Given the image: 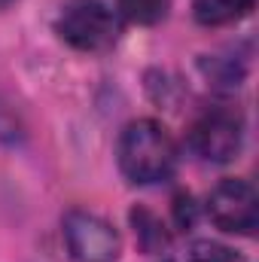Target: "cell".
Instances as JSON below:
<instances>
[{
	"mask_svg": "<svg viewBox=\"0 0 259 262\" xmlns=\"http://www.w3.org/2000/svg\"><path fill=\"white\" fill-rule=\"evenodd\" d=\"M131 223H134V232H137V241L146 253H156V250H165L168 247V235H165V226L143 207L131 210Z\"/></svg>",
	"mask_w": 259,
	"mask_h": 262,
	"instance_id": "cell-7",
	"label": "cell"
},
{
	"mask_svg": "<svg viewBox=\"0 0 259 262\" xmlns=\"http://www.w3.org/2000/svg\"><path fill=\"white\" fill-rule=\"evenodd\" d=\"M67 250L79 262H116L119 256V232L89 210H70L64 216Z\"/></svg>",
	"mask_w": 259,
	"mask_h": 262,
	"instance_id": "cell-4",
	"label": "cell"
},
{
	"mask_svg": "<svg viewBox=\"0 0 259 262\" xmlns=\"http://www.w3.org/2000/svg\"><path fill=\"white\" fill-rule=\"evenodd\" d=\"M15 0H0V9H6V6H12Z\"/></svg>",
	"mask_w": 259,
	"mask_h": 262,
	"instance_id": "cell-11",
	"label": "cell"
},
{
	"mask_svg": "<svg viewBox=\"0 0 259 262\" xmlns=\"http://www.w3.org/2000/svg\"><path fill=\"white\" fill-rule=\"evenodd\" d=\"M207 216L229 235H253L259 226V195L247 180H223L207 198Z\"/></svg>",
	"mask_w": 259,
	"mask_h": 262,
	"instance_id": "cell-3",
	"label": "cell"
},
{
	"mask_svg": "<svg viewBox=\"0 0 259 262\" xmlns=\"http://www.w3.org/2000/svg\"><path fill=\"white\" fill-rule=\"evenodd\" d=\"M250 9H253V0H195V6H192L195 21L207 25V28L238 21Z\"/></svg>",
	"mask_w": 259,
	"mask_h": 262,
	"instance_id": "cell-6",
	"label": "cell"
},
{
	"mask_svg": "<svg viewBox=\"0 0 259 262\" xmlns=\"http://www.w3.org/2000/svg\"><path fill=\"white\" fill-rule=\"evenodd\" d=\"M58 34L79 52H101L113 46L119 25L107 3L101 0H70L58 15Z\"/></svg>",
	"mask_w": 259,
	"mask_h": 262,
	"instance_id": "cell-2",
	"label": "cell"
},
{
	"mask_svg": "<svg viewBox=\"0 0 259 262\" xmlns=\"http://www.w3.org/2000/svg\"><path fill=\"white\" fill-rule=\"evenodd\" d=\"M119 168L131 183H162L177 168V143L165 125L137 119L119 137Z\"/></svg>",
	"mask_w": 259,
	"mask_h": 262,
	"instance_id": "cell-1",
	"label": "cell"
},
{
	"mask_svg": "<svg viewBox=\"0 0 259 262\" xmlns=\"http://www.w3.org/2000/svg\"><path fill=\"white\" fill-rule=\"evenodd\" d=\"M192 149L207 162H232L241 152L244 125L232 110H210L192 125Z\"/></svg>",
	"mask_w": 259,
	"mask_h": 262,
	"instance_id": "cell-5",
	"label": "cell"
},
{
	"mask_svg": "<svg viewBox=\"0 0 259 262\" xmlns=\"http://www.w3.org/2000/svg\"><path fill=\"white\" fill-rule=\"evenodd\" d=\"M174 216H177V226H183V229H189L195 220V204L189 195H177L174 201Z\"/></svg>",
	"mask_w": 259,
	"mask_h": 262,
	"instance_id": "cell-10",
	"label": "cell"
},
{
	"mask_svg": "<svg viewBox=\"0 0 259 262\" xmlns=\"http://www.w3.org/2000/svg\"><path fill=\"white\" fill-rule=\"evenodd\" d=\"M122 15L134 25H156L168 12V0H119Z\"/></svg>",
	"mask_w": 259,
	"mask_h": 262,
	"instance_id": "cell-8",
	"label": "cell"
},
{
	"mask_svg": "<svg viewBox=\"0 0 259 262\" xmlns=\"http://www.w3.org/2000/svg\"><path fill=\"white\" fill-rule=\"evenodd\" d=\"M189 262H247L241 253H235L226 244L217 241H195L189 250Z\"/></svg>",
	"mask_w": 259,
	"mask_h": 262,
	"instance_id": "cell-9",
	"label": "cell"
}]
</instances>
